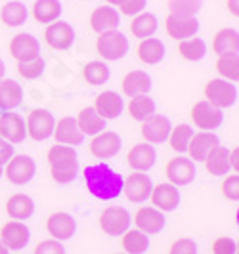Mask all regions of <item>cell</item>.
<instances>
[{
  "mask_svg": "<svg viewBox=\"0 0 239 254\" xmlns=\"http://www.w3.org/2000/svg\"><path fill=\"white\" fill-rule=\"evenodd\" d=\"M82 176L88 193L100 201H113L123 193V176L105 163L86 166Z\"/></svg>",
  "mask_w": 239,
  "mask_h": 254,
  "instance_id": "obj_1",
  "label": "cell"
},
{
  "mask_svg": "<svg viewBox=\"0 0 239 254\" xmlns=\"http://www.w3.org/2000/svg\"><path fill=\"white\" fill-rule=\"evenodd\" d=\"M48 165H50V176L56 184H69L79 174V155L75 147L56 143L46 153Z\"/></svg>",
  "mask_w": 239,
  "mask_h": 254,
  "instance_id": "obj_2",
  "label": "cell"
},
{
  "mask_svg": "<svg viewBox=\"0 0 239 254\" xmlns=\"http://www.w3.org/2000/svg\"><path fill=\"white\" fill-rule=\"evenodd\" d=\"M205 100L218 109H228L238 102V88L234 82L224 78H211L205 84Z\"/></svg>",
  "mask_w": 239,
  "mask_h": 254,
  "instance_id": "obj_3",
  "label": "cell"
},
{
  "mask_svg": "<svg viewBox=\"0 0 239 254\" xmlns=\"http://www.w3.org/2000/svg\"><path fill=\"white\" fill-rule=\"evenodd\" d=\"M6 180L13 186H27L37 174V163L29 155H13L12 159L2 166Z\"/></svg>",
  "mask_w": 239,
  "mask_h": 254,
  "instance_id": "obj_4",
  "label": "cell"
},
{
  "mask_svg": "<svg viewBox=\"0 0 239 254\" xmlns=\"http://www.w3.org/2000/svg\"><path fill=\"white\" fill-rule=\"evenodd\" d=\"M96 52L103 58V62L123 60L128 52V38L119 29L101 33L96 40Z\"/></svg>",
  "mask_w": 239,
  "mask_h": 254,
  "instance_id": "obj_5",
  "label": "cell"
},
{
  "mask_svg": "<svg viewBox=\"0 0 239 254\" xmlns=\"http://www.w3.org/2000/svg\"><path fill=\"white\" fill-rule=\"evenodd\" d=\"M130 222H132L130 212L123 206H115V204L103 208L100 214V228L109 237L123 235L126 229H130Z\"/></svg>",
  "mask_w": 239,
  "mask_h": 254,
  "instance_id": "obj_6",
  "label": "cell"
},
{
  "mask_svg": "<svg viewBox=\"0 0 239 254\" xmlns=\"http://www.w3.org/2000/svg\"><path fill=\"white\" fill-rule=\"evenodd\" d=\"M54 127H56V119L48 109H33L27 115L25 128L27 136L33 141H44L48 140L54 134Z\"/></svg>",
  "mask_w": 239,
  "mask_h": 254,
  "instance_id": "obj_7",
  "label": "cell"
},
{
  "mask_svg": "<svg viewBox=\"0 0 239 254\" xmlns=\"http://www.w3.org/2000/svg\"><path fill=\"white\" fill-rule=\"evenodd\" d=\"M166 35L174 40H186V38L197 37L201 23L197 15H182V13H168L164 19Z\"/></svg>",
  "mask_w": 239,
  "mask_h": 254,
  "instance_id": "obj_8",
  "label": "cell"
},
{
  "mask_svg": "<svg viewBox=\"0 0 239 254\" xmlns=\"http://www.w3.org/2000/svg\"><path fill=\"white\" fill-rule=\"evenodd\" d=\"M189 117L193 121V125L197 128H201L205 132H213L216 128H220V125L224 123V113L222 109L214 107L213 103H209L207 100H199L193 103Z\"/></svg>",
  "mask_w": 239,
  "mask_h": 254,
  "instance_id": "obj_9",
  "label": "cell"
},
{
  "mask_svg": "<svg viewBox=\"0 0 239 254\" xmlns=\"http://www.w3.org/2000/svg\"><path fill=\"white\" fill-rule=\"evenodd\" d=\"M164 174H166V180L168 184L176 186V188H184V186H189L193 180H195V163L189 159V157H184V155H178V157H172L166 166H164Z\"/></svg>",
  "mask_w": 239,
  "mask_h": 254,
  "instance_id": "obj_10",
  "label": "cell"
},
{
  "mask_svg": "<svg viewBox=\"0 0 239 254\" xmlns=\"http://www.w3.org/2000/svg\"><path fill=\"white\" fill-rule=\"evenodd\" d=\"M31 239V229L25 222L10 220L0 228V241L8 251H23Z\"/></svg>",
  "mask_w": 239,
  "mask_h": 254,
  "instance_id": "obj_11",
  "label": "cell"
},
{
  "mask_svg": "<svg viewBox=\"0 0 239 254\" xmlns=\"http://www.w3.org/2000/svg\"><path fill=\"white\" fill-rule=\"evenodd\" d=\"M44 40L52 50L65 52L75 44V29L67 21H54L44 31Z\"/></svg>",
  "mask_w": 239,
  "mask_h": 254,
  "instance_id": "obj_12",
  "label": "cell"
},
{
  "mask_svg": "<svg viewBox=\"0 0 239 254\" xmlns=\"http://www.w3.org/2000/svg\"><path fill=\"white\" fill-rule=\"evenodd\" d=\"M153 182L146 172H132L123 182V193L130 203H146L151 197Z\"/></svg>",
  "mask_w": 239,
  "mask_h": 254,
  "instance_id": "obj_13",
  "label": "cell"
},
{
  "mask_svg": "<svg viewBox=\"0 0 239 254\" xmlns=\"http://www.w3.org/2000/svg\"><path fill=\"white\" fill-rule=\"evenodd\" d=\"M123 147V140L121 136L113 132V130H103L100 134L92 136L88 149L96 159H111L115 155H119Z\"/></svg>",
  "mask_w": 239,
  "mask_h": 254,
  "instance_id": "obj_14",
  "label": "cell"
},
{
  "mask_svg": "<svg viewBox=\"0 0 239 254\" xmlns=\"http://www.w3.org/2000/svg\"><path fill=\"white\" fill-rule=\"evenodd\" d=\"M151 206L159 208L161 212H174L178 206H180V201H182V195H180V190L176 186L168 184V182H163V184H157L153 186V191H151Z\"/></svg>",
  "mask_w": 239,
  "mask_h": 254,
  "instance_id": "obj_15",
  "label": "cell"
},
{
  "mask_svg": "<svg viewBox=\"0 0 239 254\" xmlns=\"http://www.w3.org/2000/svg\"><path fill=\"white\" fill-rule=\"evenodd\" d=\"M0 138L12 145L21 143L27 138L25 119L13 111H0Z\"/></svg>",
  "mask_w": 239,
  "mask_h": 254,
  "instance_id": "obj_16",
  "label": "cell"
},
{
  "mask_svg": "<svg viewBox=\"0 0 239 254\" xmlns=\"http://www.w3.org/2000/svg\"><path fill=\"white\" fill-rule=\"evenodd\" d=\"M46 231L48 235H52V239L56 241H69L77 231V222L75 218L71 216L69 212H52L48 220H46Z\"/></svg>",
  "mask_w": 239,
  "mask_h": 254,
  "instance_id": "obj_17",
  "label": "cell"
},
{
  "mask_svg": "<svg viewBox=\"0 0 239 254\" xmlns=\"http://www.w3.org/2000/svg\"><path fill=\"white\" fill-rule=\"evenodd\" d=\"M10 56L19 64V62H29L40 56V42L37 37L29 35V33H19L12 37L10 40Z\"/></svg>",
  "mask_w": 239,
  "mask_h": 254,
  "instance_id": "obj_18",
  "label": "cell"
},
{
  "mask_svg": "<svg viewBox=\"0 0 239 254\" xmlns=\"http://www.w3.org/2000/svg\"><path fill=\"white\" fill-rule=\"evenodd\" d=\"M155 161H157V153L153 149V145L148 141L134 143L126 153V165L134 172H150L155 166Z\"/></svg>",
  "mask_w": 239,
  "mask_h": 254,
  "instance_id": "obj_19",
  "label": "cell"
},
{
  "mask_svg": "<svg viewBox=\"0 0 239 254\" xmlns=\"http://www.w3.org/2000/svg\"><path fill=\"white\" fill-rule=\"evenodd\" d=\"M164 212L155 206H140L134 214V226L146 235H157L164 229Z\"/></svg>",
  "mask_w": 239,
  "mask_h": 254,
  "instance_id": "obj_20",
  "label": "cell"
},
{
  "mask_svg": "<svg viewBox=\"0 0 239 254\" xmlns=\"http://www.w3.org/2000/svg\"><path fill=\"white\" fill-rule=\"evenodd\" d=\"M170 130H172V125L168 117L159 113H153L150 119L142 123V136L148 143H164L168 140Z\"/></svg>",
  "mask_w": 239,
  "mask_h": 254,
  "instance_id": "obj_21",
  "label": "cell"
},
{
  "mask_svg": "<svg viewBox=\"0 0 239 254\" xmlns=\"http://www.w3.org/2000/svg\"><path fill=\"white\" fill-rule=\"evenodd\" d=\"M88 23H90V29L94 33L101 35V33L119 29L121 15H119V10L115 6H109V4L107 6H98V8H94L92 13H90Z\"/></svg>",
  "mask_w": 239,
  "mask_h": 254,
  "instance_id": "obj_22",
  "label": "cell"
},
{
  "mask_svg": "<svg viewBox=\"0 0 239 254\" xmlns=\"http://www.w3.org/2000/svg\"><path fill=\"white\" fill-rule=\"evenodd\" d=\"M92 107L96 109V113L100 115L101 119L111 121V119H117L119 115L123 113L125 102H123V98H121L115 90H103L101 94L96 96Z\"/></svg>",
  "mask_w": 239,
  "mask_h": 254,
  "instance_id": "obj_23",
  "label": "cell"
},
{
  "mask_svg": "<svg viewBox=\"0 0 239 254\" xmlns=\"http://www.w3.org/2000/svg\"><path fill=\"white\" fill-rule=\"evenodd\" d=\"M58 143H63V145H71V147H77L84 141V134L80 132V128L77 125V121L73 117H63L56 123L54 127V134H52Z\"/></svg>",
  "mask_w": 239,
  "mask_h": 254,
  "instance_id": "obj_24",
  "label": "cell"
},
{
  "mask_svg": "<svg viewBox=\"0 0 239 254\" xmlns=\"http://www.w3.org/2000/svg\"><path fill=\"white\" fill-rule=\"evenodd\" d=\"M216 145H220V138L216 134H213V132L201 130V132L193 134V138L189 141V147H188L189 159L193 163H203L207 159V155L213 151Z\"/></svg>",
  "mask_w": 239,
  "mask_h": 254,
  "instance_id": "obj_25",
  "label": "cell"
},
{
  "mask_svg": "<svg viewBox=\"0 0 239 254\" xmlns=\"http://www.w3.org/2000/svg\"><path fill=\"white\" fill-rule=\"evenodd\" d=\"M121 90L126 98H136V96H146L151 92V76L142 71V69H136V71H130L126 73L123 82H121Z\"/></svg>",
  "mask_w": 239,
  "mask_h": 254,
  "instance_id": "obj_26",
  "label": "cell"
},
{
  "mask_svg": "<svg viewBox=\"0 0 239 254\" xmlns=\"http://www.w3.org/2000/svg\"><path fill=\"white\" fill-rule=\"evenodd\" d=\"M23 103V88L12 78H0V111H13Z\"/></svg>",
  "mask_w": 239,
  "mask_h": 254,
  "instance_id": "obj_27",
  "label": "cell"
},
{
  "mask_svg": "<svg viewBox=\"0 0 239 254\" xmlns=\"http://www.w3.org/2000/svg\"><path fill=\"white\" fill-rule=\"evenodd\" d=\"M138 60L146 65H157L164 60V54H166V48H164L163 40L157 37H150L144 38L138 44Z\"/></svg>",
  "mask_w": 239,
  "mask_h": 254,
  "instance_id": "obj_28",
  "label": "cell"
},
{
  "mask_svg": "<svg viewBox=\"0 0 239 254\" xmlns=\"http://www.w3.org/2000/svg\"><path fill=\"white\" fill-rule=\"evenodd\" d=\"M35 212V201L25 193H13L6 201V214L12 220H29Z\"/></svg>",
  "mask_w": 239,
  "mask_h": 254,
  "instance_id": "obj_29",
  "label": "cell"
},
{
  "mask_svg": "<svg viewBox=\"0 0 239 254\" xmlns=\"http://www.w3.org/2000/svg\"><path fill=\"white\" fill-rule=\"evenodd\" d=\"M63 8L60 0H35L33 4V10H31V15L33 19L38 21V23H54L60 19Z\"/></svg>",
  "mask_w": 239,
  "mask_h": 254,
  "instance_id": "obj_30",
  "label": "cell"
},
{
  "mask_svg": "<svg viewBox=\"0 0 239 254\" xmlns=\"http://www.w3.org/2000/svg\"><path fill=\"white\" fill-rule=\"evenodd\" d=\"M203 163H205V168H207L209 174H213V176H226L228 172H230V149L220 143V145H216L213 151L207 155V159Z\"/></svg>",
  "mask_w": 239,
  "mask_h": 254,
  "instance_id": "obj_31",
  "label": "cell"
},
{
  "mask_svg": "<svg viewBox=\"0 0 239 254\" xmlns=\"http://www.w3.org/2000/svg\"><path fill=\"white\" fill-rule=\"evenodd\" d=\"M213 52L216 56L239 54V31L232 27L220 29L213 38Z\"/></svg>",
  "mask_w": 239,
  "mask_h": 254,
  "instance_id": "obj_32",
  "label": "cell"
},
{
  "mask_svg": "<svg viewBox=\"0 0 239 254\" xmlns=\"http://www.w3.org/2000/svg\"><path fill=\"white\" fill-rule=\"evenodd\" d=\"M29 17V10L21 0H10L0 8V21L6 27H21Z\"/></svg>",
  "mask_w": 239,
  "mask_h": 254,
  "instance_id": "obj_33",
  "label": "cell"
},
{
  "mask_svg": "<svg viewBox=\"0 0 239 254\" xmlns=\"http://www.w3.org/2000/svg\"><path fill=\"white\" fill-rule=\"evenodd\" d=\"M75 121L84 136H96V134L103 132V128H105V119H101L94 107H82Z\"/></svg>",
  "mask_w": 239,
  "mask_h": 254,
  "instance_id": "obj_34",
  "label": "cell"
},
{
  "mask_svg": "<svg viewBox=\"0 0 239 254\" xmlns=\"http://www.w3.org/2000/svg\"><path fill=\"white\" fill-rule=\"evenodd\" d=\"M157 15L150 12H142L138 15H134V19L130 21V33L136 38L144 40V38H150L157 33Z\"/></svg>",
  "mask_w": 239,
  "mask_h": 254,
  "instance_id": "obj_35",
  "label": "cell"
},
{
  "mask_svg": "<svg viewBox=\"0 0 239 254\" xmlns=\"http://www.w3.org/2000/svg\"><path fill=\"white\" fill-rule=\"evenodd\" d=\"M121 245L126 254H144L150 251V235L140 229H126Z\"/></svg>",
  "mask_w": 239,
  "mask_h": 254,
  "instance_id": "obj_36",
  "label": "cell"
},
{
  "mask_svg": "<svg viewBox=\"0 0 239 254\" xmlns=\"http://www.w3.org/2000/svg\"><path fill=\"white\" fill-rule=\"evenodd\" d=\"M178 54L186 62H201L207 56V42L199 37H191L186 40H180L178 44Z\"/></svg>",
  "mask_w": 239,
  "mask_h": 254,
  "instance_id": "obj_37",
  "label": "cell"
},
{
  "mask_svg": "<svg viewBox=\"0 0 239 254\" xmlns=\"http://www.w3.org/2000/svg\"><path fill=\"white\" fill-rule=\"evenodd\" d=\"M126 109H128V115H130L134 121L144 123L146 119H150L151 115L155 113V102H153V98H150V94H146V96H136V98H130Z\"/></svg>",
  "mask_w": 239,
  "mask_h": 254,
  "instance_id": "obj_38",
  "label": "cell"
},
{
  "mask_svg": "<svg viewBox=\"0 0 239 254\" xmlns=\"http://www.w3.org/2000/svg\"><path fill=\"white\" fill-rule=\"evenodd\" d=\"M216 73L230 82H239V54H224L216 60Z\"/></svg>",
  "mask_w": 239,
  "mask_h": 254,
  "instance_id": "obj_39",
  "label": "cell"
},
{
  "mask_svg": "<svg viewBox=\"0 0 239 254\" xmlns=\"http://www.w3.org/2000/svg\"><path fill=\"white\" fill-rule=\"evenodd\" d=\"M193 128L189 125H178V127H172L170 134H168V143H170V149L176 153H188L189 141L193 138Z\"/></svg>",
  "mask_w": 239,
  "mask_h": 254,
  "instance_id": "obj_40",
  "label": "cell"
},
{
  "mask_svg": "<svg viewBox=\"0 0 239 254\" xmlns=\"http://www.w3.org/2000/svg\"><path fill=\"white\" fill-rule=\"evenodd\" d=\"M82 76L84 80L92 84V86H100V84H105L111 76V71L105 62H88L82 69Z\"/></svg>",
  "mask_w": 239,
  "mask_h": 254,
  "instance_id": "obj_41",
  "label": "cell"
},
{
  "mask_svg": "<svg viewBox=\"0 0 239 254\" xmlns=\"http://www.w3.org/2000/svg\"><path fill=\"white\" fill-rule=\"evenodd\" d=\"M44 67H46L44 60L38 56V58L29 60V62H19L17 64V73L27 80H37L38 76H42V73H44Z\"/></svg>",
  "mask_w": 239,
  "mask_h": 254,
  "instance_id": "obj_42",
  "label": "cell"
},
{
  "mask_svg": "<svg viewBox=\"0 0 239 254\" xmlns=\"http://www.w3.org/2000/svg\"><path fill=\"white\" fill-rule=\"evenodd\" d=\"M203 0H168L166 8L170 13H182V15H197L201 10Z\"/></svg>",
  "mask_w": 239,
  "mask_h": 254,
  "instance_id": "obj_43",
  "label": "cell"
},
{
  "mask_svg": "<svg viewBox=\"0 0 239 254\" xmlns=\"http://www.w3.org/2000/svg\"><path fill=\"white\" fill-rule=\"evenodd\" d=\"M220 190L228 201H239V174L226 176L220 184Z\"/></svg>",
  "mask_w": 239,
  "mask_h": 254,
  "instance_id": "obj_44",
  "label": "cell"
},
{
  "mask_svg": "<svg viewBox=\"0 0 239 254\" xmlns=\"http://www.w3.org/2000/svg\"><path fill=\"white\" fill-rule=\"evenodd\" d=\"M168 254H197V243L189 237H180L170 245Z\"/></svg>",
  "mask_w": 239,
  "mask_h": 254,
  "instance_id": "obj_45",
  "label": "cell"
},
{
  "mask_svg": "<svg viewBox=\"0 0 239 254\" xmlns=\"http://www.w3.org/2000/svg\"><path fill=\"white\" fill-rule=\"evenodd\" d=\"M33 254H65V249L62 243L56 239H44V241L37 243Z\"/></svg>",
  "mask_w": 239,
  "mask_h": 254,
  "instance_id": "obj_46",
  "label": "cell"
},
{
  "mask_svg": "<svg viewBox=\"0 0 239 254\" xmlns=\"http://www.w3.org/2000/svg\"><path fill=\"white\" fill-rule=\"evenodd\" d=\"M146 6H148V0H125L121 6H119V10L123 15H130V17H134V15H138L146 10Z\"/></svg>",
  "mask_w": 239,
  "mask_h": 254,
  "instance_id": "obj_47",
  "label": "cell"
},
{
  "mask_svg": "<svg viewBox=\"0 0 239 254\" xmlns=\"http://www.w3.org/2000/svg\"><path fill=\"white\" fill-rule=\"evenodd\" d=\"M238 245L232 237H218L213 243V254H236Z\"/></svg>",
  "mask_w": 239,
  "mask_h": 254,
  "instance_id": "obj_48",
  "label": "cell"
},
{
  "mask_svg": "<svg viewBox=\"0 0 239 254\" xmlns=\"http://www.w3.org/2000/svg\"><path fill=\"white\" fill-rule=\"evenodd\" d=\"M13 155V145L10 141H6L4 138H0V166H4L10 159H12Z\"/></svg>",
  "mask_w": 239,
  "mask_h": 254,
  "instance_id": "obj_49",
  "label": "cell"
},
{
  "mask_svg": "<svg viewBox=\"0 0 239 254\" xmlns=\"http://www.w3.org/2000/svg\"><path fill=\"white\" fill-rule=\"evenodd\" d=\"M230 168L236 170V174H239V145L230 151Z\"/></svg>",
  "mask_w": 239,
  "mask_h": 254,
  "instance_id": "obj_50",
  "label": "cell"
},
{
  "mask_svg": "<svg viewBox=\"0 0 239 254\" xmlns=\"http://www.w3.org/2000/svg\"><path fill=\"white\" fill-rule=\"evenodd\" d=\"M226 8L232 15L239 17V0H226Z\"/></svg>",
  "mask_w": 239,
  "mask_h": 254,
  "instance_id": "obj_51",
  "label": "cell"
},
{
  "mask_svg": "<svg viewBox=\"0 0 239 254\" xmlns=\"http://www.w3.org/2000/svg\"><path fill=\"white\" fill-rule=\"evenodd\" d=\"M105 2H107L109 6H117V8H119V6H121V4L125 2V0H105Z\"/></svg>",
  "mask_w": 239,
  "mask_h": 254,
  "instance_id": "obj_52",
  "label": "cell"
},
{
  "mask_svg": "<svg viewBox=\"0 0 239 254\" xmlns=\"http://www.w3.org/2000/svg\"><path fill=\"white\" fill-rule=\"evenodd\" d=\"M4 73H6V65H4V62L0 60V78H4Z\"/></svg>",
  "mask_w": 239,
  "mask_h": 254,
  "instance_id": "obj_53",
  "label": "cell"
},
{
  "mask_svg": "<svg viewBox=\"0 0 239 254\" xmlns=\"http://www.w3.org/2000/svg\"><path fill=\"white\" fill-rule=\"evenodd\" d=\"M8 253H10V251H8L6 247H4V243L0 241V254H8Z\"/></svg>",
  "mask_w": 239,
  "mask_h": 254,
  "instance_id": "obj_54",
  "label": "cell"
},
{
  "mask_svg": "<svg viewBox=\"0 0 239 254\" xmlns=\"http://www.w3.org/2000/svg\"><path fill=\"white\" fill-rule=\"evenodd\" d=\"M236 224H238V228H239V206H238V212H236Z\"/></svg>",
  "mask_w": 239,
  "mask_h": 254,
  "instance_id": "obj_55",
  "label": "cell"
},
{
  "mask_svg": "<svg viewBox=\"0 0 239 254\" xmlns=\"http://www.w3.org/2000/svg\"><path fill=\"white\" fill-rule=\"evenodd\" d=\"M2 176H4V170H2V166H0V178H2Z\"/></svg>",
  "mask_w": 239,
  "mask_h": 254,
  "instance_id": "obj_56",
  "label": "cell"
},
{
  "mask_svg": "<svg viewBox=\"0 0 239 254\" xmlns=\"http://www.w3.org/2000/svg\"><path fill=\"white\" fill-rule=\"evenodd\" d=\"M238 245V249H236V254H239V243H236Z\"/></svg>",
  "mask_w": 239,
  "mask_h": 254,
  "instance_id": "obj_57",
  "label": "cell"
},
{
  "mask_svg": "<svg viewBox=\"0 0 239 254\" xmlns=\"http://www.w3.org/2000/svg\"><path fill=\"white\" fill-rule=\"evenodd\" d=\"M115 254H126V253H115Z\"/></svg>",
  "mask_w": 239,
  "mask_h": 254,
  "instance_id": "obj_58",
  "label": "cell"
}]
</instances>
